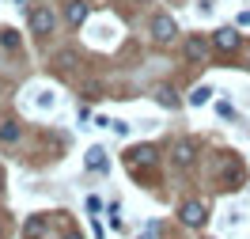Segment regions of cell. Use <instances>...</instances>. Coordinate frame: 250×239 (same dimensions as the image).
Here are the masks:
<instances>
[{
    "instance_id": "1",
    "label": "cell",
    "mask_w": 250,
    "mask_h": 239,
    "mask_svg": "<svg viewBox=\"0 0 250 239\" xmlns=\"http://www.w3.org/2000/svg\"><path fill=\"white\" fill-rule=\"evenodd\" d=\"M178 217H182V224H189V228H201V224L208 220V209H205L201 201H186Z\"/></svg>"
},
{
    "instance_id": "2",
    "label": "cell",
    "mask_w": 250,
    "mask_h": 239,
    "mask_svg": "<svg viewBox=\"0 0 250 239\" xmlns=\"http://www.w3.org/2000/svg\"><path fill=\"white\" fill-rule=\"evenodd\" d=\"M174 34H178V27H174L171 16H156L152 19V38H156V42H171Z\"/></svg>"
},
{
    "instance_id": "3",
    "label": "cell",
    "mask_w": 250,
    "mask_h": 239,
    "mask_svg": "<svg viewBox=\"0 0 250 239\" xmlns=\"http://www.w3.org/2000/svg\"><path fill=\"white\" fill-rule=\"evenodd\" d=\"M31 31L34 34H49L53 31V12H49V8H34L31 12Z\"/></svg>"
},
{
    "instance_id": "4",
    "label": "cell",
    "mask_w": 250,
    "mask_h": 239,
    "mask_svg": "<svg viewBox=\"0 0 250 239\" xmlns=\"http://www.w3.org/2000/svg\"><path fill=\"white\" fill-rule=\"evenodd\" d=\"M212 42H216L220 53H231V49L239 46V31H231V27H220V31L212 34Z\"/></svg>"
},
{
    "instance_id": "5",
    "label": "cell",
    "mask_w": 250,
    "mask_h": 239,
    "mask_svg": "<svg viewBox=\"0 0 250 239\" xmlns=\"http://www.w3.org/2000/svg\"><path fill=\"white\" fill-rule=\"evenodd\" d=\"M193 156H197V141H178L174 144V163H178V167H189Z\"/></svg>"
},
{
    "instance_id": "6",
    "label": "cell",
    "mask_w": 250,
    "mask_h": 239,
    "mask_svg": "<svg viewBox=\"0 0 250 239\" xmlns=\"http://www.w3.org/2000/svg\"><path fill=\"white\" fill-rule=\"evenodd\" d=\"M129 159H133V163H144V167H152V163H156V148H152V144H141V148L129 152Z\"/></svg>"
},
{
    "instance_id": "7",
    "label": "cell",
    "mask_w": 250,
    "mask_h": 239,
    "mask_svg": "<svg viewBox=\"0 0 250 239\" xmlns=\"http://www.w3.org/2000/svg\"><path fill=\"white\" fill-rule=\"evenodd\" d=\"M64 16H68V23H72V27H80V23L87 19V4H80V0H72V4L64 8Z\"/></svg>"
},
{
    "instance_id": "8",
    "label": "cell",
    "mask_w": 250,
    "mask_h": 239,
    "mask_svg": "<svg viewBox=\"0 0 250 239\" xmlns=\"http://www.w3.org/2000/svg\"><path fill=\"white\" fill-rule=\"evenodd\" d=\"M42 232H46V217H31L23 224V239H38Z\"/></svg>"
},
{
    "instance_id": "9",
    "label": "cell",
    "mask_w": 250,
    "mask_h": 239,
    "mask_svg": "<svg viewBox=\"0 0 250 239\" xmlns=\"http://www.w3.org/2000/svg\"><path fill=\"white\" fill-rule=\"evenodd\" d=\"M205 53H208L205 38H189V42H186V57H189V61H205Z\"/></svg>"
},
{
    "instance_id": "10",
    "label": "cell",
    "mask_w": 250,
    "mask_h": 239,
    "mask_svg": "<svg viewBox=\"0 0 250 239\" xmlns=\"http://www.w3.org/2000/svg\"><path fill=\"white\" fill-rule=\"evenodd\" d=\"M87 167L91 171H106V152L103 148H87Z\"/></svg>"
},
{
    "instance_id": "11",
    "label": "cell",
    "mask_w": 250,
    "mask_h": 239,
    "mask_svg": "<svg viewBox=\"0 0 250 239\" xmlns=\"http://www.w3.org/2000/svg\"><path fill=\"white\" fill-rule=\"evenodd\" d=\"M208 99H212V87H193V91H189V103H193V107H205V103H208Z\"/></svg>"
},
{
    "instance_id": "12",
    "label": "cell",
    "mask_w": 250,
    "mask_h": 239,
    "mask_svg": "<svg viewBox=\"0 0 250 239\" xmlns=\"http://www.w3.org/2000/svg\"><path fill=\"white\" fill-rule=\"evenodd\" d=\"M156 99H159V103H163V107H171V110H174V107H178V95H174L171 87H159V91H156Z\"/></svg>"
},
{
    "instance_id": "13",
    "label": "cell",
    "mask_w": 250,
    "mask_h": 239,
    "mask_svg": "<svg viewBox=\"0 0 250 239\" xmlns=\"http://www.w3.org/2000/svg\"><path fill=\"white\" fill-rule=\"evenodd\" d=\"M0 141H4V144H16V141H19V126H12V122H8V126L0 129Z\"/></svg>"
},
{
    "instance_id": "14",
    "label": "cell",
    "mask_w": 250,
    "mask_h": 239,
    "mask_svg": "<svg viewBox=\"0 0 250 239\" xmlns=\"http://www.w3.org/2000/svg\"><path fill=\"white\" fill-rule=\"evenodd\" d=\"M0 42H4L8 49H16V46H19V34H16V31H0Z\"/></svg>"
},
{
    "instance_id": "15",
    "label": "cell",
    "mask_w": 250,
    "mask_h": 239,
    "mask_svg": "<svg viewBox=\"0 0 250 239\" xmlns=\"http://www.w3.org/2000/svg\"><path fill=\"white\" fill-rule=\"evenodd\" d=\"M68 239H80V236H68Z\"/></svg>"
},
{
    "instance_id": "16",
    "label": "cell",
    "mask_w": 250,
    "mask_h": 239,
    "mask_svg": "<svg viewBox=\"0 0 250 239\" xmlns=\"http://www.w3.org/2000/svg\"><path fill=\"white\" fill-rule=\"evenodd\" d=\"M16 4H23V0H16Z\"/></svg>"
},
{
    "instance_id": "17",
    "label": "cell",
    "mask_w": 250,
    "mask_h": 239,
    "mask_svg": "<svg viewBox=\"0 0 250 239\" xmlns=\"http://www.w3.org/2000/svg\"><path fill=\"white\" fill-rule=\"evenodd\" d=\"M0 239H4V232H0Z\"/></svg>"
}]
</instances>
